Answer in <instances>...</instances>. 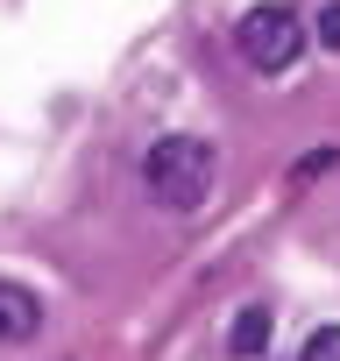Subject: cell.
Segmentation results:
<instances>
[{
  "instance_id": "obj_2",
  "label": "cell",
  "mask_w": 340,
  "mask_h": 361,
  "mask_svg": "<svg viewBox=\"0 0 340 361\" xmlns=\"http://www.w3.org/2000/svg\"><path fill=\"white\" fill-rule=\"evenodd\" d=\"M234 43H241V57L255 71H291L298 50H305V22L291 8H248L241 29H234Z\"/></svg>"
},
{
  "instance_id": "obj_6",
  "label": "cell",
  "mask_w": 340,
  "mask_h": 361,
  "mask_svg": "<svg viewBox=\"0 0 340 361\" xmlns=\"http://www.w3.org/2000/svg\"><path fill=\"white\" fill-rule=\"evenodd\" d=\"M305 361H340V326H319L305 340Z\"/></svg>"
},
{
  "instance_id": "obj_1",
  "label": "cell",
  "mask_w": 340,
  "mask_h": 361,
  "mask_svg": "<svg viewBox=\"0 0 340 361\" xmlns=\"http://www.w3.org/2000/svg\"><path fill=\"white\" fill-rule=\"evenodd\" d=\"M213 177H220V156H213L206 135H163V142H149V156H142V185H149V199L170 206V213H199V206L213 199Z\"/></svg>"
},
{
  "instance_id": "obj_4",
  "label": "cell",
  "mask_w": 340,
  "mask_h": 361,
  "mask_svg": "<svg viewBox=\"0 0 340 361\" xmlns=\"http://www.w3.org/2000/svg\"><path fill=\"white\" fill-rule=\"evenodd\" d=\"M262 347H269V305H241V312H234V326H227V354L255 361Z\"/></svg>"
},
{
  "instance_id": "obj_5",
  "label": "cell",
  "mask_w": 340,
  "mask_h": 361,
  "mask_svg": "<svg viewBox=\"0 0 340 361\" xmlns=\"http://www.w3.org/2000/svg\"><path fill=\"white\" fill-rule=\"evenodd\" d=\"M340 163V149H312V156H298V170H291V185H312V177H326Z\"/></svg>"
},
{
  "instance_id": "obj_7",
  "label": "cell",
  "mask_w": 340,
  "mask_h": 361,
  "mask_svg": "<svg viewBox=\"0 0 340 361\" xmlns=\"http://www.w3.org/2000/svg\"><path fill=\"white\" fill-rule=\"evenodd\" d=\"M312 29H319V43H326V50H340V0H326Z\"/></svg>"
},
{
  "instance_id": "obj_3",
  "label": "cell",
  "mask_w": 340,
  "mask_h": 361,
  "mask_svg": "<svg viewBox=\"0 0 340 361\" xmlns=\"http://www.w3.org/2000/svg\"><path fill=\"white\" fill-rule=\"evenodd\" d=\"M36 319H43L36 290H22V283H0V340H29V333H36Z\"/></svg>"
}]
</instances>
